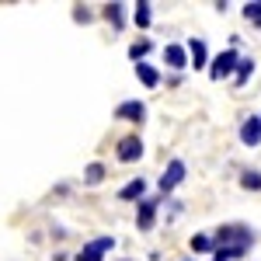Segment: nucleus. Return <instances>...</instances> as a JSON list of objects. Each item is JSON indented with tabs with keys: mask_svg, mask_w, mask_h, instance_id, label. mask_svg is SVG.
Listing matches in <instances>:
<instances>
[{
	"mask_svg": "<svg viewBox=\"0 0 261 261\" xmlns=\"http://www.w3.org/2000/svg\"><path fill=\"white\" fill-rule=\"evenodd\" d=\"M251 247H254V233L247 226H223L213 237V258L233 261V258H244Z\"/></svg>",
	"mask_w": 261,
	"mask_h": 261,
	"instance_id": "obj_1",
	"label": "nucleus"
},
{
	"mask_svg": "<svg viewBox=\"0 0 261 261\" xmlns=\"http://www.w3.org/2000/svg\"><path fill=\"white\" fill-rule=\"evenodd\" d=\"M237 63H241L237 49H223L216 60H209V77H213V81H226V77H233V73H237Z\"/></svg>",
	"mask_w": 261,
	"mask_h": 261,
	"instance_id": "obj_2",
	"label": "nucleus"
},
{
	"mask_svg": "<svg viewBox=\"0 0 261 261\" xmlns=\"http://www.w3.org/2000/svg\"><path fill=\"white\" fill-rule=\"evenodd\" d=\"M181 181H185V161H171V164H167V171L161 174V192H164V195L174 192Z\"/></svg>",
	"mask_w": 261,
	"mask_h": 261,
	"instance_id": "obj_3",
	"label": "nucleus"
},
{
	"mask_svg": "<svg viewBox=\"0 0 261 261\" xmlns=\"http://www.w3.org/2000/svg\"><path fill=\"white\" fill-rule=\"evenodd\" d=\"M185 53H188V66H195V70H209V49H205V42L202 39H192L185 45Z\"/></svg>",
	"mask_w": 261,
	"mask_h": 261,
	"instance_id": "obj_4",
	"label": "nucleus"
},
{
	"mask_svg": "<svg viewBox=\"0 0 261 261\" xmlns=\"http://www.w3.org/2000/svg\"><path fill=\"white\" fill-rule=\"evenodd\" d=\"M241 143L244 146H258L261 143V115H247L241 122Z\"/></svg>",
	"mask_w": 261,
	"mask_h": 261,
	"instance_id": "obj_5",
	"label": "nucleus"
},
{
	"mask_svg": "<svg viewBox=\"0 0 261 261\" xmlns=\"http://www.w3.org/2000/svg\"><path fill=\"white\" fill-rule=\"evenodd\" d=\"M143 157V140L140 136H125V140L119 143V161L122 164H136Z\"/></svg>",
	"mask_w": 261,
	"mask_h": 261,
	"instance_id": "obj_6",
	"label": "nucleus"
},
{
	"mask_svg": "<svg viewBox=\"0 0 261 261\" xmlns=\"http://www.w3.org/2000/svg\"><path fill=\"white\" fill-rule=\"evenodd\" d=\"M115 119H122V122H143V119H146V105H143V101H122L119 108H115Z\"/></svg>",
	"mask_w": 261,
	"mask_h": 261,
	"instance_id": "obj_7",
	"label": "nucleus"
},
{
	"mask_svg": "<svg viewBox=\"0 0 261 261\" xmlns=\"http://www.w3.org/2000/svg\"><path fill=\"white\" fill-rule=\"evenodd\" d=\"M157 220V199H140V213H136V226L140 230H150Z\"/></svg>",
	"mask_w": 261,
	"mask_h": 261,
	"instance_id": "obj_8",
	"label": "nucleus"
},
{
	"mask_svg": "<svg viewBox=\"0 0 261 261\" xmlns=\"http://www.w3.org/2000/svg\"><path fill=\"white\" fill-rule=\"evenodd\" d=\"M164 63H167L171 70H185V66H188V53H185V45H167V49H164Z\"/></svg>",
	"mask_w": 261,
	"mask_h": 261,
	"instance_id": "obj_9",
	"label": "nucleus"
},
{
	"mask_svg": "<svg viewBox=\"0 0 261 261\" xmlns=\"http://www.w3.org/2000/svg\"><path fill=\"white\" fill-rule=\"evenodd\" d=\"M143 192H146V181H143V178H133V181H129V185H125V188L119 192V199H122V202H129V199H143Z\"/></svg>",
	"mask_w": 261,
	"mask_h": 261,
	"instance_id": "obj_10",
	"label": "nucleus"
},
{
	"mask_svg": "<svg viewBox=\"0 0 261 261\" xmlns=\"http://www.w3.org/2000/svg\"><path fill=\"white\" fill-rule=\"evenodd\" d=\"M136 77H140L146 87H157V84H161V73H157L150 63H136Z\"/></svg>",
	"mask_w": 261,
	"mask_h": 261,
	"instance_id": "obj_11",
	"label": "nucleus"
},
{
	"mask_svg": "<svg viewBox=\"0 0 261 261\" xmlns=\"http://www.w3.org/2000/svg\"><path fill=\"white\" fill-rule=\"evenodd\" d=\"M101 258H105V251L91 241V244H84V247H81V254H77L73 261H101Z\"/></svg>",
	"mask_w": 261,
	"mask_h": 261,
	"instance_id": "obj_12",
	"label": "nucleus"
},
{
	"mask_svg": "<svg viewBox=\"0 0 261 261\" xmlns=\"http://www.w3.org/2000/svg\"><path fill=\"white\" fill-rule=\"evenodd\" d=\"M241 188H247V192H261V171H244L241 174Z\"/></svg>",
	"mask_w": 261,
	"mask_h": 261,
	"instance_id": "obj_13",
	"label": "nucleus"
},
{
	"mask_svg": "<svg viewBox=\"0 0 261 261\" xmlns=\"http://www.w3.org/2000/svg\"><path fill=\"white\" fill-rule=\"evenodd\" d=\"M84 181H87V185H101V181H105V164H87Z\"/></svg>",
	"mask_w": 261,
	"mask_h": 261,
	"instance_id": "obj_14",
	"label": "nucleus"
},
{
	"mask_svg": "<svg viewBox=\"0 0 261 261\" xmlns=\"http://www.w3.org/2000/svg\"><path fill=\"white\" fill-rule=\"evenodd\" d=\"M192 251H195V254H209V251H213V237H209V233H195V237H192Z\"/></svg>",
	"mask_w": 261,
	"mask_h": 261,
	"instance_id": "obj_15",
	"label": "nucleus"
},
{
	"mask_svg": "<svg viewBox=\"0 0 261 261\" xmlns=\"http://www.w3.org/2000/svg\"><path fill=\"white\" fill-rule=\"evenodd\" d=\"M251 73H254V60H241V63H237L233 81H237V84H247V81H251Z\"/></svg>",
	"mask_w": 261,
	"mask_h": 261,
	"instance_id": "obj_16",
	"label": "nucleus"
},
{
	"mask_svg": "<svg viewBox=\"0 0 261 261\" xmlns=\"http://www.w3.org/2000/svg\"><path fill=\"white\" fill-rule=\"evenodd\" d=\"M122 7H125V4H108V7H105V18L112 21L115 28H122V24H125V18H122Z\"/></svg>",
	"mask_w": 261,
	"mask_h": 261,
	"instance_id": "obj_17",
	"label": "nucleus"
},
{
	"mask_svg": "<svg viewBox=\"0 0 261 261\" xmlns=\"http://www.w3.org/2000/svg\"><path fill=\"white\" fill-rule=\"evenodd\" d=\"M150 7H153V4L140 0V4H136V11H133V18H136V24H140V28H146V24H150Z\"/></svg>",
	"mask_w": 261,
	"mask_h": 261,
	"instance_id": "obj_18",
	"label": "nucleus"
},
{
	"mask_svg": "<svg viewBox=\"0 0 261 261\" xmlns=\"http://www.w3.org/2000/svg\"><path fill=\"white\" fill-rule=\"evenodd\" d=\"M244 18L254 21V24L261 28V0H247V4H244Z\"/></svg>",
	"mask_w": 261,
	"mask_h": 261,
	"instance_id": "obj_19",
	"label": "nucleus"
},
{
	"mask_svg": "<svg viewBox=\"0 0 261 261\" xmlns=\"http://www.w3.org/2000/svg\"><path fill=\"white\" fill-rule=\"evenodd\" d=\"M150 53V42H136V45H129V60L143 63V56Z\"/></svg>",
	"mask_w": 261,
	"mask_h": 261,
	"instance_id": "obj_20",
	"label": "nucleus"
},
{
	"mask_svg": "<svg viewBox=\"0 0 261 261\" xmlns=\"http://www.w3.org/2000/svg\"><path fill=\"white\" fill-rule=\"evenodd\" d=\"M213 261H223V258H213Z\"/></svg>",
	"mask_w": 261,
	"mask_h": 261,
	"instance_id": "obj_21",
	"label": "nucleus"
},
{
	"mask_svg": "<svg viewBox=\"0 0 261 261\" xmlns=\"http://www.w3.org/2000/svg\"><path fill=\"white\" fill-rule=\"evenodd\" d=\"M185 261H192V258H185Z\"/></svg>",
	"mask_w": 261,
	"mask_h": 261,
	"instance_id": "obj_22",
	"label": "nucleus"
}]
</instances>
